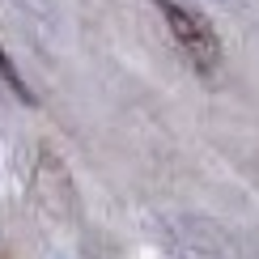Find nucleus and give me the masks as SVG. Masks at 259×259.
Returning a JSON list of instances; mask_svg holds the SVG:
<instances>
[{
  "label": "nucleus",
  "mask_w": 259,
  "mask_h": 259,
  "mask_svg": "<svg viewBox=\"0 0 259 259\" xmlns=\"http://www.w3.org/2000/svg\"><path fill=\"white\" fill-rule=\"evenodd\" d=\"M153 5H157L161 21L170 26L179 51L191 60V68L204 72V77H212V72L221 68V42H217V34H212V26L196 13V9L179 5V0H153Z\"/></svg>",
  "instance_id": "f257e3e1"
},
{
  "label": "nucleus",
  "mask_w": 259,
  "mask_h": 259,
  "mask_svg": "<svg viewBox=\"0 0 259 259\" xmlns=\"http://www.w3.org/2000/svg\"><path fill=\"white\" fill-rule=\"evenodd\" d=\"M0 77H5V85H9V90L17 94L21 102H34V94L26 90V81H21V72L13 68V60H9V51H5V42H0Z\"/></svg>",
  "instance_id": "f03ea898"
}]
</instances>
